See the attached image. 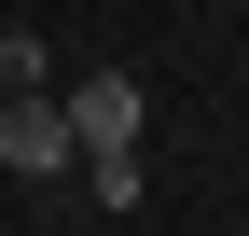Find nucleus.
I'll list each match as a JSON object with an SVG mask.
<instances>
[{
    "label": "nucleus",
    "mask_w": 249,
    "mask_h": 236,
    "mask_svg": "<svg viewBox=\"0 0 249 236\" xmlns=\"http://www.w3.org/2000/svg\"><path fill=\"white\" fill-rule=\"evenodd\" d=\"M0 167H14V181H55V167H83L70 111H55V98H0Z\"/></svg>",
    "instance_id": "obj_1"
},
{
    "label": "nucleus",
    "mask_w": 249,
    "mask_h": 236,
    "mask_svg": "<svg viewBox=\"0 0 249 236\" xmlns=\"http://www.w3.org/2000/svg\"><path fill=\"white\" fill-rule=\"evenodd\" d=\"M139 125H152V98H139L124 70H97V83L70 98V139H83V153H139Z\"/></svg>",
    "instance_id": "obj_2"
},
{
    "label": "nucleus",
    "mask_w": 249,
    "mask_h": 236,
    "mask_svg": "<svg viewBox=\"0 0 249 236\" xmlns=\"http://www.w3.org/2000/svg\"><path fill=\"white\" fill-rule=\"evenodd\" d=\"M0 98H42V42L28 28H0Z\"/></svg>",
    "instance_id": "obj_3"
}]
</instances>
